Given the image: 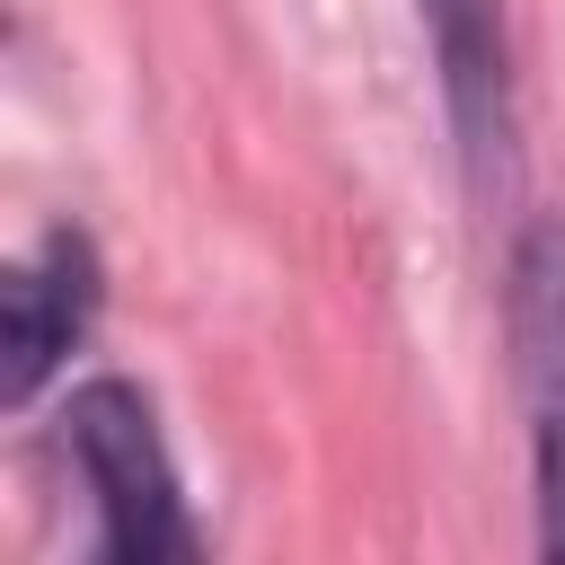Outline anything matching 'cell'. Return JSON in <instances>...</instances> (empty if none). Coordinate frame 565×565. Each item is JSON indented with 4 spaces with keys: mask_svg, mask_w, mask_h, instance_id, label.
Here are the masks:
<instances>
[{
    "mask_svg": "<svg viewBox=\"0 0 565 565\" xmlns=\"http://www.w3.org/2000/svg\"><path fill=\"white\" fill-rule=\"evenodd\" d=\"M62 450L97 512V539H88L97 565H194L203 556L185 477L168 459V433H159V406L141 380H124V371L79 380L62 397Z\"/></svg>",
    "mask_w": 565,
    "mask_h": 565,
    "instance_id": "obj_1",
    "label": "cell"
},
{
    "mask_svg": "<svg viewBox=\"0 0 565 565\" xmlns=\"http://www.w3.org/2000/svg\"><path fill=\"white\" fill-rule=\"evenodd\" d=\"M503 344L530 441L539 556H565V212H521L503 247Z\"/></svg>",
    "mask_w": 565,
    "mask_h": 565,
    "instance_id": "obj_2",
    "label": "cell"
},
{
    "mask_svg": "<svg viewBox=\"0 0 565 565\" xmlns=\"http://www.w3.org/2000/svg\"><path fill=\"white\" fill-rule=\"evenodd\" d=\"M459 194L494 221L521 194V62H512V18L503 0H415Z\"/></svg>",
    "mask_w": 565,
    "mask_h": 565,
    "instance_id": "obj_3",
    "label": "cell"
},
{
    "mask_svg": "<svg viewBox=\"0 0 565 565\" xmlns=\"http://www.w3.org/2000/svg\"><path fill=\"white\" fill-rule=\"evenodd\" d=\"M106 309V256L79 221H53L0 274V406H35Z\"/></svg>",
    "mask_w": 565,
    "mask_h": 565,
    "instance_id": "obj_4",
    "label": "cell"
}]
</instances>
